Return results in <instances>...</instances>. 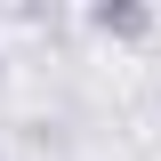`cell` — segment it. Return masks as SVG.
Returning a JSON list of instances; mask_svg holds the SVG:
<instances>
[{
	"label": "cell",
	"mask_w": 161,
	"mask_h": 161,
	"mask_svg": "<svg viewBox=\"0 0 161 161\" xmlns=\"http://www.w3.org/2000/svg\"><path fill=\"white\" fill-rule=\"evenodd\" d=\"M153 8L145 0H89V32L97 40H153Z\"/></svg>",
	"instance_id": "6da1fadb"
}]
</instances>
